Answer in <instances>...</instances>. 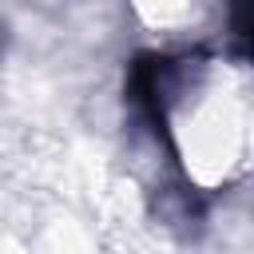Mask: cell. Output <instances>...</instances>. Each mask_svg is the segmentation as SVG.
Returning a JSON list of instances; mask_svg holds the SVG:
<instances>
[{"instance_id": "1", "label": "cell", "mask_w": 254, "mask_h": 254, "mask_svg": "<svg viewBox=\"0 0 254 254\" xmlns=\"http://www.w3.org/2000/svg\"><path fill=\"white\" fill-rule=\"evenodd\" d=\"M250 0H230V32H234V56L246 60V40H250Z\"/></svg>"}, {"instance_id": "2", "label": "cell", "mask_w": 254, "mask_h": 254, "mask_svg": "<svg viewBox=\"0 0 254 254\" xmlns=\"http://www.w3.org/2000/svg\"><path fill=\"white\" fill-rule=\"evenodd\" d=\"M4 44H8V32H4V20H0V56H4Z\"/></svg>"}]
</instances>
